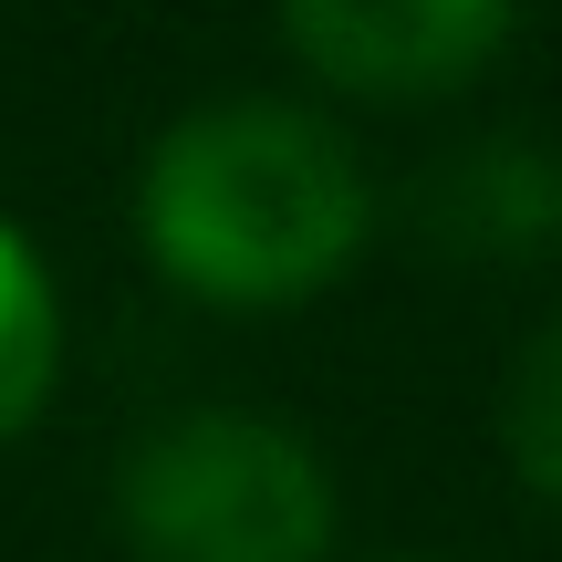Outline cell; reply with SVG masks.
<instances>
[{"mask_svg":"<svg viewBox=\"0 0 562 562\" xmlns=\"http://www.w3.org/2000/svg\"><path fill=\"white\" fill-rule=\"evenodd\" d=\"M375 199H364L355 146L302 104H199L146 146L136 178V240L178 292L229 302V313H281L364 250Z\"/></svg>","mask_w":562,"mask_h":562,"instance_id":"6da1fadb","label":"cell"},{"mask_svg":"<svg viewBox=\"0 0 562 562\" xmlns=\"http://www.w3.org/2000/svg\"><path fill=\"white\" fill-rule=\"evenodd\" d=\"M115 521L136 562H323L334 469L281 417L199 406L125 448Z\"/></svg>","mask_w":562,"mask_h":562,"instance_id":"7a4b0ae2","label":"cell"},{"mask_svg":"<svg viewBox=\"0 0 562 562\" xmlns=\"http://www.w3.org/2000/svg\"><path fill=\"white\" fill-rule=\"evenodd\" d=\"M510 11L521 0H281V32L323 83L406 104L469 83L510 42Z\"/></svg>","mask_w":562,"mask_h":562,"instance_id":"3957f363","label":"cell"},{"mask_svg":"<svg viewBox=\"0 0 562 562\" xmlns=\"http://www.w3.org/2000/svg\"><path fill=\"white\" fill-rule=\"evenodd\" d=\"M53 375H63V302H53V281H42L32 240L0 220V438H21V427L42 417Z\"/></svg>","mask_w":562,"mask_h":562,"instance_id":"277c9868","label":"cell"},{"mask_svg":"<svg viewBox=\"0 0 562 562\" xmlns=\"http://www.w3.org/2000/svg\"><path fill=\"white\" fill-rule=\"evenodd\" d=\"M501 448L562 510V313H542V334L521 344V364H510V385H501Z\"/></svg>","mask_w":562,"mask_h":562,"instance_id":"5b68a950","label":"cell"}]
</instances>
